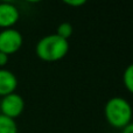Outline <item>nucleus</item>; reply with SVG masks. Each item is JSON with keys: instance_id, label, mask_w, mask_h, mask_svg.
I'll return each instance as SVG.
<instances>
[{"instance_id": "obj_4", "label": "nucleus", "mask_w": 133, "mask_h": 133, "mask_svg": "<svg viewBox=\"0 0 133 133\" xmlns=\"http://www.w3.org/2000/svg\"><path fill=\"white\" fill-rule=\"evenodd\" d=\"M0 110H1V115L11 119H15L16 117L21 116V113L25 110V101L19 94L15 92L9 94L2 97L0 102Z\"/></svg>"}, {"instance_id": "obj_11", "label": "nucleus", "mask_w": 133, "mask_h": 133, "mask_svg": "<svg viewBox=\"0 0 133 133\" xmlns=\"http://www.w3.org/2000/svg\"><path fill=\"white\" fill-rule=\"evenodd\" d=\"M8 57H9L8 55H6L4 53H0V69L8 63Z\"/></svg>"}, {"instance_id": "obj_6", "label": "nucleus", "mask_w": 133, "mask_h": 133, "mask_svg": "<svg viewBox=\"0 0 133 133\" xmlns=\"http://www.w3.org/2000/svg\"><path fill=\"white\" fill-rule=\"evenodd\" d=\"M18 88V78L11 70L0 69V96L5 97L15 92Z\"/></svg>"}, {"instance_id": "obj_10", "label": "nucleus", "mask_w": 133, "mask_h": 133, "mask_svg": "<svg viewBox=\"0 0 133 133\" xmlns=\"http://www.w3.org/2000/svg\"><path fill=\"white\" fill-rule=\"evenodd\" d=\"M64 4L71 7H81L87 4V1L85 0H65Z\"/></svg>"}, {"instance_id": "obj_3", "label": "nucleus", "mask_w": 133, "mask_h": 133, "mask_svg": "<svg viewBox=\"0 0 133 133\" xmlns=\"http://www.w3.org/2000/svg\"><path fill=\"white\" fill-rule=\"evenodd\" d=\"M23 37L19 30L14 28H7L0 32V53L12 55L22 47Z\"/></svg>"}, {"instance_id": "obj_1", "label": "nucleus", "mask_w": 133, "mask_h": 133, "mask_svg": "<svg viewBox=\"0 0 133 133\" xmlns=\"http://www.w3.org/2000/svg\"><path fill=\"white\" fill-rule=\"evenodd\" d=\"M70 49L68 40L56 34H49L39 40L35 47V53L40 60L44 62H57L65 57Z\"/></svg>"}, {"instance_id": "obj_9", "label": "nucleus", "mask_w": 133, "mask_h": 133, "mask_svg": "<svg viewBox=\"0 0 133 133\" xmlns=\"http://www.w3.org/2000/svg\"><path fill=\"white\" fill-rule=\"evenodd\" d=\"M72 32H74V28H72V25L69 22H62L57 26V29H56V35H58L60 37L64 40H68L71 37L72 35Z\"/></svg>"}, {"instance_id": "obj_8", "label": "nucleus", "mask_w": 133, "mask_h": 133, "mask_svg": "<svg viewBox=\"0 0 133 133\" xmlns=\"http://www.w3.org/2000/svg\"><path fill=\"white\" fill-rule=\"evenodd\" d=\"M123 83L129 92L133 94V63L126 66L123 74Z\"/></svg>"}, {"instance_id": "obj_2", "label": "nucleus", "mask_w": 133, "mask_h": 133, "mask_svg": "<svg viewBox=\"0 0 133 133\" xmlns=\"http://www.w3.org/2000/svg\"><path fill=\"white\" fill-rule=\"evenodd\" d=\"M106 122L115 129H124L132 122L133 109L130 102L124 97H112L104 108Z\"/></svg>"}, {"instance_id": "obj_5", "label": "nucleus", "mask_w": 133, "mask_h": 133, "mask_svg": "<svg viewBox=\"0 0 133 133\" xmlns=\"http://www.w3.org/2000/svg\"><path fill=\"white\" fill-rule=\"evenodd\" d=\"M20 13L11 2H0V28H12L19 21Z\"/></svg>"}, {"instance_id": "obj_7", "label": "nucleus", "mask_w": 133, "mask_h": 133, "mask_svg": "<svg viewBox=\"0 0 133 133\" xmlns=\"http://www.w3.org/2000/svg\"><path fill=\"white\" fill-rule=\"evenodd\" d=\"M0 133H18L15 120L0 113Z\"/></svg>"}, {"instance_id": "obj_12", "label": "nucleus", "mask_w": 133, "mask_h": 133, "mask_svg": "<svg viewBox=\"0 0 133 133\" xmlns=\"http://www.w3.org/2000/svg\"><path fill=\"white\" fill-rule=\"evenodd\" d=\"M122 133H133V122L130 123L127 126H125L124 129H123Z\"/></svg>"}]
</instances>
